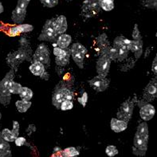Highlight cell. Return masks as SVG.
Listing matches in <instances>:
<instances>
[{
    "label": "cell",
    "instance_id": "cell-1",
    "mask_svg": "<svg viewBox=\"0 0 157 157\" xmlns=\"http://www.w3.org/2000/svg\"><path fill=\"white\" fill-rule=\"evenodd\" d=\"M20 47L18 50L12 52L6 57V62L11 69L15 71L20 64L25 61H30V50L28 40L25 38H21L19 41Z\"/></svg>",
    "mask_w": 157,
    "mask_h": 157
},
{
    "label": "cell",
    "instance_id": "cell-2",
    "mask_svg": "<svg viewBox=\"0 0 157 157\" xmlns=\"http://www.w3.org/2000/svg\"><path fill=\"white\" fill-rule=\"evenodd\" d=\"M149 132L148 125L146 122H142L138 125L133 140L132 152L137 156H144L147 150Z\"/></svg>",
    "mask_w": 157,
    "mask_h": 157
},
{
    "label": "cell",
    "instance_id": "cell-3",
    "mask_svg": "<svg viewBox=\"0 0 157 157\" xmlns=\"http://www.w3.org/2000/svg\"><path fill=\"white\" fill-rule=\"evenodd\" d=\"M14 78V70L11 69L0 82V103L4 106H7L10 103L11 94L9 90V86Z\"/></svg>",
    "mask_w": 157,
    "mask_h": 157
},
{
    "label": "cell",
    "instance_id": "cell-4",
    "mask_svg": "<svg viewBox=\"0 0 157 157\" xmlns=\"http://www.w3.org/2000/svg\"><path fill=\"white\" fill-rule=\"evenodd\" d=\"M56 19L50 18L47 20L43 26L41 34L38 37L39 41H44V42H54L56 38L58 37V34L56 31L55 27Z\"/></svg>",
    "mask_w": 157,
    "mask_h": 157
},
{
    "label": "cell",
    "instance_id": "cell-5",
    "mask_svg": "<svg viewBox=\"0 0 157 157\" xmlns=\"http://www.w3.org/2000/svg\"><path fill=\"white\" fill-rule=\"evenodd\" d=\"M136 102H137L136 98H134L133 100H128L126 101L123 102L117 113V119L126 122L129 121L133 113L134 105Z\"/></svg>",
    "mask_w": 157,
    "mask_h": 157
},
{
    "label": "cell",
    "instance_id": "cell-6",
    "mask_svg": "<svg viewBox=\"0 0 157 157\" xmlns=\"http://www.w3.org/2000/svg\"><path fill=\"white\" fill-rule=\"evenodd\" d=\"M71 56L74 62L80 69L84 68V59L87 54V49L81 43L76 42L70 47Z\"/></svg>",
    "mask_w": 157,
    "mask_h": 157
},
{
    "label": "cell",
    "instance_id": "cell-7",
    "mask_svg": "<svg viewBox=\"0 0 157 157\" xmlns=\"http://www.w3.org/2000/svg\"><path fill=\"white\" fill-rule=\"evenodd\" d=\"M34 62H41L44 66H50V53L45 44H40L34 54Z\"/></svg>",
    "mask_w": 157,
    "mask_h": 157
},
{
    "label": "cell",
    "instance_id": "cell-8",
    "mask_svg": "<svg viewBox=\"0 0 157 157\" xmlns=\"http://www.w3.org/2000/svg\"><path fill=\"white\" fill-rule=\"evenodd\" d=\"M138 106L140 107V116L144 121H148L154 117L155 114V107L147 101L144 99L139 101Z\"/></svg>",
    "mask_w": 157,
    "mask_h": 157
},
{
    "label": "cell",
    "instance_id": "cell-9",
    "mask_svg": "<svg viewBox=\"0 0 157 157\" xmlns=\"http://www.w3.org/2000/svg\"><path fill=\"white\" fill-rule=\"evenodd\" d=\"M82 14L86 18H92L96 16L101 10L98 0H87L85 1L82 8Z\"/></svg>",
    "mask_w": 157,
    "mask_h": 157
},
{
    "label": "cell",
    "instance_id": "cell-10",
    "mask_svg": "<svg viewBox=\"0 0 157 157\" xmlns=\"http://www.w3.org/2000/svg\"><path fill=\"white\" fill-rule=\"evenodd\" d=\"M90 87L93 88V90L96 92H104L107 90L109 86L110 81L106 78V77L98 75L94 77L93 79L89 81Z\"/></svg>",
    "mask_w": 157,
    "mask_h": 157
},
{
    "label": "cell",
    "instance_id": "cell-11",
    "mask_svg": "<svg viewBox=\"0 0 157 157\" xmlns=\"http://www.w3.org/2000/svg\"><path fill=\"white\" fill-rule=\"evenodd\" d=\"M143 98L147 102L152 101L157 98V76L155 78L151 80L144 88Z\"/></svg>",
    "mask_w": 157,
    "mask_h": 157
},
{
    "label": "cell",
    "instance_id": "cell-12",
    "mask_svg": "<svg viewBox=\"0 0 157 157\" xmlns=\"http://www.w3.org/2000/svg\"><path fill=\"white\" fill-rule=\"evenodd\" d=\"M110 66H111V60L106 55H101V57L98 58V62H97V65H96L97 73L98 74V75L107 77Z\"/></svg>",
    "mask_w": 157,
    "mask_h": 157
},
{
    "label": "cell",
    "instance_id": "cell-13",
    "mask_svg": "<svg viewBox=\"0 0 157 157\" xmlns=\"http://www.w3.org/2000/svg\"><path fill=\"white\" fill-rule=\"evenodd\" d=\"M62 86H63L62 82H60L58 85H57L54 90L53 95H52V104L58 109H61V105L65 101L63 91H62Z\"/></svg>",
    "mask_w": 157,
    "mask_h": 157
},
{
    "label": "cell",
    "instance_id": "cell-14",
    "mask_svg": "<svg viewBox=\"0 0 157 157\" xmlns=\"http://www.w3.org/2000/svg\"><path fill=\"white\" fill-rule=\"evenodd\" d=\"M143 40H132L131 45H130L129 50L132 51L135 55L136 58L138 59L141 57L143 54Z\"/></svg>",
    "mask_w": 157,
    "mask_h": 157
},
{
    "label": "cell",
    "instance_id": "cell-15",
    "mask_svg": "<svg viewBox=\"0 0 157 157\" xmlns=\"http://www.w3.org/2000/svg\"><path fill=\"white\" fill-rule=\"evenodd\" d=\"M26 9H23L16 6L15 9L12 11L11 19L14 23L21 24L26 18Z\"/></svg>",
    "mask_w": 157,
    "mask_h": 157
},
{
    "label": "cell",
    "instance_id": "cell-16",
    "mask_svg": "<svg viewBox=\"0 0 157 157\" xmlns=\"http://www.w3.org/2000/svg\"><path fill=\"white\" fill-rule=\"evenodd\" d=\"M55 27L58 35H61V34H63L66 33L68 28L67 19H66V16L60 15L56 18Z\"/></svg>",
    "mask_w": 157,
    "mask_h": 157
},
{
    "label": "cell",
    "instance_id": "cell-17",
    "mask_svg": "<svg viewBox=\"0 0 157 157\" xmlns=\"http://www.w3.org/2000/svg\"><path fill=\"white\" fill-rule=\"evenodd\" d=\"M110 127H111V129L115 132H117V133L121 132L127 129L128 122L124 121L117 118H113L110 121Z\"/></svg>",
    "mask_w": 157,
    "mask_h": 157
},
{
    "label": "cell",
    "instance_id": "cell-18",
    "mask_svg": "<svg viewBox=\"0 0 157 157\" xmlns=\"http://www.w3.org/2000/svg\"><path fill=\"white\" fill-rule=\"evenodd\" d=\"M72 41L71 36L69 35V34H61V35L58 37V38L57 39V46L58 47L62 48V49H68L69 46L70 45Z\"/></svg>",
    "mask_w": 157,
    "mask_h": 157
},
{
    "label": "cell",
    "instance_id": "cell-19",
    "mask_svg": "<svg viewBox=\"0 0 157 157\" xmlns=\"http://www.w3.org/2000/svg\"><path fill=\"white\" fill-rule=\"evenodd\" d=\"M30 71L31 72L32 74L41 77L46 72V70H45V66L41 62H33L30 66Z\"/></svg>",
    "mask_w": 157,
    "mask_h": 157
},
{
    "label": "cell",
    "instance_id": "cell-20",
    "mask_svg": "<svg viewBox=\"0 0 157 157\" xmlns=\"http://www.w3.org/2000/svg\"><path fill=\"white\" fill-rule=\"evenodd\" d=\"M101 55H106L111 61H117L118 58V51L114 46H109L102 52Z\"/></svg>",
    "mask_w": 157,
    "mask_h": 157
},
{
    "label": "cell",
    "instance_id": "cell-21",
    "mask_svg": "<svg viewBox=\"0 0 157 157\" xmlns=\"http://www.w3.org/2000/svg\"><path fill=\"white\" fill-rule=\"evenodd\" d=\"M98 45L100 49V52L101 54L104 50H105L106 48L110 46L109 42L108 41L107 35L105 34H102L101 35L99 36L98 38Z\"/></svg>",
    "mask_w": 157,
    "mask_h": 157
},
{
    "label": "cell",
    "instance_id": "cell-22",
    "mask_svg": "<svg viewBox=\"0 0 157 157\" xmlns=\"http://www.w3.org/2000/svg\"><path fill=\"white\" fill-rule=\"evenodd\" d=\"M31 102L27 101H24V100H19L17 101L15 103L16 108L19 113H26L31 106Z\"/></svg>",
    "mask_w": 157,
    "mask_h": 157
},
{
    "label": "cell",
    "instance_id": "cell-23",
    "mask_svg": "<svg viewBox=\"0 0 157 157\" xmlns=\"http://www.w3.org/2000/svg\"><path fill=\"white\" fill-rule=\"evenodd\" d=\"M9 151H10V144L2 137V132H0V156L7 153Z\"/></svg>",
    "mask_w": 157,
    "mask_h": 157
},
{
    "label": "cell",
    "instance_id": "cell-24",
    "mask_svg": "<svg viewBox=\"0 0 157 157\" xmlns=\"http://www.w3.org/2000/svg\"><path fill=\"white\" fill-rule=\"evenodd\" d=\"M20 98L24 101H30L31 98H33V92L30 89L27 87H22L21 91L19 93Z\"/></svg>",
    "mask_w": 157,
    "mask_h": 157
},
{
    "label": "cell",
    "instance_id": "cell-25",
    "mask_svg": "<svg viewBox=\"0 0 157 157\" xmlns=\"http://www.w3.org/2000/svg\"><path fill=\"white\" fill-rule=\"evenodd\" d=\"M102 10L111 11L114 9V0H98Z\"/></svg>",
    "mask_w": 157,
    "mask_h": 157
},
{
    "label": "cell",
    "instance_id": "cell-26",
    "mask_svg": "<svg viewBox=\"0 0 157 157\" xmlns=\"http://www.w3.org/2000/svg\"><path fill=\"white\" fill-rule=\"evenodd\" d=\"M71 56V52H68V54H66L65 57H62V58H55V63L57 66H61V67H64V66H67L68 64L70 63V58Z\"/></svg>",
    "mask_w": 157,
    "mask_h": 157
},
{
    "label": "cell",
    "instance_id": "cell-27",
    "mask_svg": "<svg viewBox=\"0 0 157 157\" xmlns=\"http://www.w3.org/2000/svg\"><path fill=\"white\" fill-rule=\"evenodd\" d=\"M62 154L63 157H74L78 156L80 154V151L76 147H70L62 151Z\"/></svg>",
    "mask_w": 157,
    "mask_h": 157
},
{
    "label": "cell",
    "instance_id": "cell-28",
    "mask_svg": "<svg viewBox=\"0 0 157 157\" xmlns=\"http://www.w3.org/2000/svg\"><path fill=\"white\" fill-rule=\"evenodd\" d=\"M2 136L4 139L6 140L8 142H14L16 140V137L13 134L11 130L8 129V128H4L2 132Z\"/></svg>",
    "mask_w": 157,
    "mask_h": 157
},
{
    "label": "cell",
    "instance_id": "cell-29",
    "mask_svg": "<svg viewBox=\"0 0 157 157\" xmlns=\"http://www.w3.org/2000/svg\"><path fill=\"white\" fill-rule=\"evenodd\" d=\"M22 86H21V84L14 82V80H13V81L10 83L9 90H10V94H19L20 91L22 90Z\"/></svg>",
    "mask_w": 157,
    "mask_h": 157
},
{
    "label": "cell",
    "instance_id": "cell-30",
    "mask_svg": "<svg viewBox=\"0 0 157 157\" xmlns=\"http://www.w3.org/2000/svg\"><path fill=\"white\" fill-rule=\"evenodd\" d=\"M117 50L118 51V61L122 62V61L127 58L128 55V52H129V50L128 49L124 47H117Z\"/></svg>",
    "mask_w": 157,
    "mask_h": 157
},
{
    "label": "cell",
    "instance_id": "cell-31",
    "mask_svg": "<svg viewBox=\"0 0 157 157\" xmlns=\"http://www.w3.org/2000/svg\"><path fill=\"white\" fill-rule=\"evenodd\" d=\"M62 91H63V96L64 100H67V101H72L74 98V92L70 90L66 86H65L63 84L62 86Z\"/></svg>",
    "mask_w": 157,
    "mask_h": 157
},
{
    "label": "cell",
    "instance_id": "cell-32",
    "mask_svg": "<svg viewBox=\"0 0 157 157\" xmlns=\"http://www.w3.org/2000/svg\"><path fill=\"white\" fill-rule=\"evenodd\" d=\"M69 51H70V50H68V49L64 50V49L57 46L54 49V54L55 58H62V57H65Z\"/></svg>",
    "mask_w": 157,
    "mask_h": 157
},
{
    "label": "cell",
    "instance_id": "cell-33",
    "mask_svg": "<svg viewBox=\"0 0 157 157\" xmlns=\"http://www.w3.org/2000/svg\"><path fill=\"white\" fill-rule=\"evenodd\" d=\"M18 30H19L20 34L22 33H28V32H31L34 30V26L30 25V24H19L18 26Z\"/></svg>",
    "mask_w": 157,
    "mask_h": 157
},
{
    "label": "cell",
    "instance_id": "cell-34",
    "mask_svg": "<svg viewBox=\"0 0 157 157\" xmlns=\"http://www.w3.org/2000/svg\"><path fill=\"white\" fill-rule=\"evenodd\" d=\"M105 152L107 154V155H109V157H113L115 155H117L118 154V149L117 148V147L114 145H109L107 146L105 149Z\"/></svg>",
    "mask_w": 157,
    "mask_h": 157
},
{
    "label": "cell",
    "instance_id": "cell-35",
    "mask_svg": "<svg viewBox=\"0 0 157 157\" xmlns=\"http://www.w3.org/2000/svg\"><path fill=\"white\" fill-rule=\"evenodd\" d=\"M74 108V103L72 101H67L65 100L61 105V110L62 111H67V110H71Z\"/></svg>",
    "mask_w": 157,
    "mask_h": 157
},
{
    "label": "cell",
    "instance_id": "cell-36",
    "mask_svg": "<svg viewBox=\"0 0 157 157\" xmlns=\"http://www.w3.org/2000/svg\"><path fill=\"white\" fill-rule=\"evenodd\" d=\"M40 2L46 7L52 8L58 4V0H40Z\"/></svg>",
    "mask_w": 157,
    "mask_h": 157
},
{
    "label": "cell",
    "instance_id": "cell-37",
    "mask_svg": "<svg viewBox=\"0 0 157 157\" xmlns=\"http://www.w3.org/2000/svg\"><path fill=\"white\" fill-rule=\"evenodd\" d=\"M132 38H133V40L142 39V36L140 34L137 24H135V26H134L133 31H132Z\"/></svg>",
    "mask_w": 157,
    "mask_h": 157
},
{
    "label": "cell",
    "instance_id": "cell-38",
    "mask_svg": "<svg viewBox=\"0 0 157 157\" xmlns=\"http://www.w3.org/2000/svg\"><path fill=\"white\" fill-rule=\"evenodd\" d=\"M11 131L16 138L18 137V135H19V124H18V121H13V129Z\"/></svg>",
    "mask_w": 157,
    "mask_h": 157
},
{
    "label": "cell",
    "instance_id": "cell-39",
    "mask_svg": "<svg viewBox=\"0 0 157 157\" xmlns=\"http://www.w3.org/2000/svg\"><path fill=\"white\" fill-rule=\"evenodd\" d=\"M78 102H79L81 105H82L83 107H86V104H87L88 101V94L87 93H83L82 96L81 98H78Z\"/></svg>",
    "mask_w": 157,
    "mask_h": 157
},
{
    "label": "cell",
    "instance_id": "cell-40",
    "mask_svg": "<svg viewBox=\"0 0 157 157\" xmlns=\"http://www.w3.org/2000/svg\"><path fill=\"white\" fill-rule=\"evenodd\" d=\"M145 2L147 7L157 10V0H145Z\"/></svg>",
    "mask_w": 157,
    "mask_h": 157
},
{
    "label": "cell",
    "instance_id": "cell-41",
    "mask_svg": "<svg viewBox=\"0 0 157 157\" xmlns=\"http://www.w3.org/2000/svg\"><path fill=\"white\" fill-rule=\"evenodd\" d=\"M30 2V0H18L17 6H19V7L23 8V9H26Z\"/></svg>",
    "mask_w": 157,
    "mask_h": 157
},
{
    "label": "cell",
    "instance_id": "cell-42",
    "mask_svg": "<svg viewBox=\"0 0 157 157\" xmlns=\"http://www.w3.org/2000/svg\"><path fill=\"white\" fill-rule=\"evenodd\" d=\"M9 34L10 36H16V35H18L20 34L19 33V30H18V26H11L10 28V30L8 31Z\"/></svg>",
    "mask_w": 157,
    "mask_h": 157
},
{
    "label": "cell",
    "instance_id": "cell-43",
    "mask_svg": "<svg viewBox=\"0 0 157 157\" xmlns=\"http://www.w3.org/2000/svg\"><path fill=\"white\" fill-rule=\"evenodd\" d=\"M15 144L18 147H21V146H23L26 143V139L22 136H18V137L16 138L15 141H14Z\"/></svg>",
    "mask_w": 157,
    "mask_h": 157
},
{
    "label": "cell",
    "instance_id": "cell-44",
    "mask_svg": "<svg viewBox=\"0 0 157 157\" xmlns=\"http://www.w3.org/2000/svg\"><path fill=\"white\" fill-rule=\"evenodd\" d=\"M151 70L154 74L157 76V54L154 58L153 62H152V65H151Z\"/></svg>",
    "mask_w": 157,
    "mask_h": 157
},
{
    "label": "cell",
    "instance_id": "cell-45",
    "mask_svg": "<svg viewBox=\"0 0 157 157\" xmlns=\"http://www.w3.org/2000/svg\"><path fill=\"white\" fill-rule=\"evenodd\" d=\"M32 128V124H30V125L29 126V127H28V128H27V132H28V133H31V132H34L36 130L35 126H34V127L33 128Z\"/></svg>",
    "mask_w": 157,
    "mask_h": 157
},
{
    "label": "cell",
    "instance_id": "cell-46",
    "mask_svg": "<svg viewBox=\"0 0 157 157\" xmlns=\"http://www.w3.org/2000/svg\"><path fill=\"white\" fill-rule=\"evenodd\" d=\"M41 78L44 80H49V74H48L47 72H45V73L41 76Z\"/></svg>",
    "mask_w": 157,
    "mask_h": 157
},
{
    "label": "cell",
    "instance_id": "cell-47",
    "mask_svg": "<svg viewBox=\"0 0 157 157\" xmlns=\"http://www.w3.org/2000/svg\"><path fill=\"white\" fill-rule=\"evenodd\" d=\"M0 157H12V153H11V151H9L7 152V153L4 154L3 155H2V156Z\"/></svg>",
    "mask_w": 157,
    "mask_h": 157
},
{
    "label": "cell",
    "instance_id": "cell-48",
    "mask_svg": "<svg viewBox=\"0 0 157 157\" xmlns=\"http://www.w3.org/2000/svg\"><path fill=\"white\" fill-rule=\"evenodd\" d=\"M3 10H4L3 6H2V2H0V14H2V12H3Z\"/></svg>",
    "mask_w": 157,
    "mask_h": 157
},
{
    "label": "cell",
    "instance_id": "cell-49",
    "mask_svg": "<svg viewBox=\"0 0 157 157\" xmlns=\"http://www.w3.org/2000/svg\"><path fill=\"white\" fill-rule=\"evenodd\" d=\"M1 117H2V114H1V113H0V121H1Z\"/></svg>",
    "mask_w": 157,
    "mask_h": 157
},
{
    "label": "cell",
    "instance_id": "cell-50",
    "mask_svg": "<svg viewBox=\"0 0 157 157\" xmlns=\"http://www.w3.org/2000/svg\"><path fill=\"white\" fill-rule=\"evenodd\" d=\"M155 36H156V37H157V32H156V34H155Z\"/></svg>",
    "mask_w": 157,
    "mask_h": 157
},
{
    "label": "cell",
    "instance_id": "cell-51",
    "mask_svg": "<svg viewBox=\"0 0 157 157\" xmlns=\"http://www.w3.org/2000/svg\"><path fill=\"white\" fill-rule=\"evenodd\" d=\"M74 157H78V156H74Z\"/></svg>",
    "mask_w": 157,
    "mask_h": 157
}]
</instances>
